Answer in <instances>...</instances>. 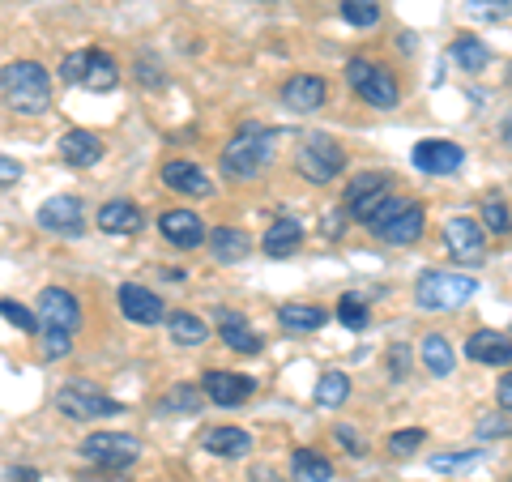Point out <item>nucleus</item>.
<instances>
[{"instance_id": "1", "label": "nucleus", "mask_w": 512, "mask_h": 482, "mask_svg": "<svg viewBox=\"0 0 512 482\" xmlns=\"http://www.w3.org/2000/svg\"><path fill=\"white\" fill-rule=\"evenodd\" d=\"M0 94L18 116H43L52 107V73L39 60H13L0 69Z\"/></svg>"}, {"instance_id": "2", "label": "nucleus", "mask_w": 512, "mask_h": 482, "mask_svg": "<svg viewBox=\"0 0 512 482\" xmlns=\"http://www.w3.org/2000/svg\"><path fill=\"white\" fill-rule=\"evenodd\" d=\"M274 150H278L274 128H239L227 146H222V171L231 180H252V175H261L274 163Z\"/></svg>"}, {"instance_id": "3", "label": "nucleus", "mask_w": 512, "mask_h": 482, "mask_svg": "<svg viewBox=\"0 0 512 482\" xmlns=\"http://www.w3.org/2000/svg\"><path fill=\"white\" fill-rule=\"evenodd\" d=\"M363 227L372 231L376 239H384L389 248H410V244H419L423 239L427 218H423V205L414 197H389L372 218L363 222Z\"/></svg>"}, {"instance_id": "4", "label": "nucleus", "mask_w": 512, "mask_h": 482, "mask_svg": "<svg viewBox=\"0 0 512 482\" xmlns=\"http://www.w3.org/2000/svg\"><path fill=\"white\" fill-rule=\"evenodd\" d=\"M478 282L470 273H448V269H423L414 282V303L423 312H453L461 303H470Z\"/></svg>"}, {"instance_id": "5", "label": "nucleus", "mask_w": 512, "mask_h": 482, "mask_svg": "<svg viewBox=\"0 0 512 482\" xmlns=\"http://www.w3.org/2000/svg\"><path fill=\"white\" fill-rule=\"evenodd\" d=\"M295 171L308 184H333L346 171V150L325 133H303L295 150Z\"/></svg>"}, {"instance_id": "6", "label": "nucleus", "mask_w": 512, "mask_h": 482, "mask_svg": "<svg viewBox=\"0 0 512 482\" xmlns=\"http://www.w3.org/2000/svg\"><path fill=\"white\" fill-rule=\"evenodd\" d=\"M60 82L86 86L94 94H107V90H116V82H120V64L111 60L107 52H99V47H82V52H69L60 60Z\"/></svg>"}, {"instance_id": "7", "label": "nucleus", "mask_w": 512, "mask_h": 482, "mask_svg": "<svg viewBox=\"0 0 512 482\" xmlns=\"http://www.w3.org/2000/svg\"><path fill=\"white\" fill-rule=\"evenodd\" d=\"M346 82L350 90L359 94L363 103H372L380 111H389L402 103V86H397V77L389 64H376V60H350L346 64Z\"/></svg>"}, {"instance_id": "8", "label": "nucleus", "mask_w": 512, "mask_h": 482, "mask_svg": "<svg viewBox=\"0 0 512 482\" xmlns=\"http://www.w3.org/2000/svg\"><path fill=\"white\" fill-rule=\"evenodd\" d=\"M56 410L64 414V419H116V414L124 410L116 397H107L103 389H94V384L86 380H73L64 384V389L56 393Z\"/></svg>"}, {"instance_id": "9", "label": "nucleus", "mask_w": 512, "mask_h": 482, "mask_svg": "<svg viewBox=\"0 0 512 482\" xmlns=\"http://www.w3.org/2000/svg\"><path fill=\"white\" fill-rule=\"evenodd\" d=\"M389 197H393V175L389 171H359L355 180L346 184V201L342 205H346L350 218L367 222Z\"/></svg>"}, {"instance_id": "10", "label": "nucleus", "mask_w": 512, "mask_h": 482, "mask_svg": "<svg viewBox=\"0 0 512 482\" xmlns=\"http://www.w3.org/2000/svg\"><path fill=\"white\" fill-rule=\"evenodd\" d=\"M137 453H141L137 436H120V431H94L82 444V461L99 465V470H128L137 461Z\"/></svg>"}, {"instance_id": "11", "label": "nucleus", "mask_w": 512, "mask_h": 482, "mask_svg": "<svg viewBox=\"0 0 512 482\" xmlns=\"http://www.w3.org/2000/svg\"><path fill=\"white\" fill-rule=\"evenodd\" d=\"M35 222L43 231H52V235H64V239H77L86 231V205L77 201V197H47L43 205H39V214H35Z\"/></svg>"}, {"instance_id": "12", "label": "nucleus", "mask_w": 512, "mask_h": 482, "mask_svg": "<svg viewBox=\"0 0 512 482\" xmlns=\"http://www.w3.org/2000/svg\"><path fill=\"white\" fill-rule=\"evenodd\" d=\"M35 316L43 320V329L77 333V325H82V303H77L73 291H64V286H47V291L39 295Z\"/></svg>"}, {"instance_id": "13", "label": "nucleus", "mask_w": 512, "mask_h": 482, "mask_svg": "<svg viewBox=\"0 0 512 482\" xmlns=\"http://www.w3.org/2000/svg\"><path fill=\"white\" fill-rule=\"evenodd\" d=\"M444 248L457 256L461 265H478L487 256V231L474 218H448L444 222Z\"/></svg>"}, {"instance_id": "14", "label": "nucleus", "mask_w": 512, "mask_h": 482, "mask_svg": "<svg viewBox=\"0 0 512 482\" xmlns=\"http://www.w3.org/2000/svg\"><path fill=\"white\" fill-rule=\"evenodd\" d=\"M329 103V82L316 73H295L291 82L282 86V107L286 111H299V116H312Z\"/></svg>"}, {"instance_id": "15", "label": "nucleus", "mask_w": 512, "mask_h": 482, "mask_svg": "<svg viewBox=\"0 0 512 482\" xmlns=\"http://www.w3.org/2000/svg\"><path fill=\"white\" fill-rule=\"evenodd\" d=\"M410 158H414V167L427 171V175H457L461 163H466V150H461L457 141L431 137V141H419V146L410 150Z\"/></svg>"}, {"instance_id": "16", "label": "nucleus", "mask_w": 512, "mask_h": 482, "mask_svg": "<svg viewBox=\"0 0 512 482\" xmlns=\"http://www.w3.org/2000/svg\"><path fill=\"white\" fill-rule=\"evenodd\" d=\"M201 393L210 397L214 406H222V410H227V406H244V401L256 393V380L239 376V372H218V367H214V372L201 376Z\"/></svg>"}, {"instance_id": "17", "label": "nucleus", "mask_w": 512, "mask_h": 482, "mask_svg": "<svg viewBox=\"0 0 512 482\" xmlns=\"http://www.w3.org/2000/svg\"><path fill=\"white\" fill-rule=\"evenodd\" d=\"M120 312L133 320V325H158L167 312H163V299H158L150 286H141V282H124L120 286Z\"/></svg>"}, {"instance_id": "18", "label": "nucleus", "mask_w": 512, "mask_h": 482, "mask_svg": "<svg viewBox=\"0 0 512 482\" xmlns=\"http://www.w3.org/2000/svg\"><path fill=\"white\" fill-rule=\"evenodd\" d=\"M466 359L483 367H512V337L495 329H474L466 342Z\"/></svg>"}, {"instance_id": "19", "label": "nucleus", "mask_w": 512, "mask_h": 482, "mask_svg": "<svg viewBox=\"0 0 512 482\" xmlns=\"http://www.w3.org/2000/svg\"><path fill=\"white\" fill-rule=\"evenodd\" d=\"M158 231H163L167 244L188 248V252L205 244V222L192 214V210H167L163 218H158Z\"/></svg>"}, {"instance_id": "20", "label": "nucleus", "mask_w": 512, "mask_h": 482, "mask_svg": "<svg viewBox=\"0 0 512 482\" xmlns=\"http://www.w3.org/2000/svg\"><path fill=\"white\" fill-rule=\"evenodd\" d=\"M218 333L231 350H239V355H261V346H265L261 333L248 325V316L235 312V308H218Z\"/></svg>"}, {"instance_id": "21", "label": "nucleus", "mask_w": 512, "mask_h": 482, "mask_svg": "<svg viewBox=\"0 0 512 482\" xmlns=\"http://www.w3.org/2000/svg\"><path fill=\"white\" fill-rule=\"evenodd\" d=\"M163 184L171 192H180V197H210L214 192L210 175H205L197 163H184V158H171V163L163 167Z\"/></svg>"}, {"instance_id": "22", "label": "nucleus", "mask_w": 512, "mask_h": 482, "mask_svg": "<svg viewBox=\"0 0 512 482\" xmlns=\"http://www.w3.org/2000/svg\"><path fill=\"white\" fill-rule=\"evenodd\" d=\"M60 158H64L69 167L86 171V167H94V163L103 158V137L86 133V128H73V133L60 137Z\"/></svg>"}, {"instance_id": "23", "label": "nucleus", "mask_w": 512, "mask_h": 482, "mask_svg": "<svg viewBox=\"0 0 512 482\" xmlns=\"http://www.w3.org/2000/svg\"><path fill=\"white\" fill-rule=\"evenodd\" d=\"M99 231L103 235H137L141 227H146V218H141V210L133 201H107L99 205Z\"/></svg>"}, {"instance_id": "24", "label": "nucleus", "mask_w": 512, "mask_h": 482, "mask_svg": "<svg viewBox=\"0 0 512 482\" xmlns=\"http://www.w3.org/2000/svg\"><path fill=\"white\" fill-rule=\"evenodd\" d=\"M448 56H453L457 69L470 73V77H478V73L491 69V47L478 39V35H457L453 43H448Z\"/></svg>"}, {"instance_id": "25", "label": "nucleus", "mask_w": 512, "mask_h": 482, "mask_svg": "<svg viewBox=\"0 0 512 482\" xmlns=\"http://www.w3.org/2000/svg\"><path fill=\"white\" fill-rule=\"evenodd\" d=\"M299 248H303V227L295 218H278L261 239V252L274 256V261H286V256H295Z\"/></svg>"}, {"instance_id": "26", "label": "nucleus", "mask_w": 512, "mask_h": 482, "mask_svg": "<svg viewBox=\"0 0 512 482\" xmlns=\"http://www.w3.org/2000/svg\"><path fill=\"white\" fill-rule=\"evenodd\" d=\"M205 444V453H214V457H248L252 453V436L244 427H210L201 436Z\"/></svg>"}, {"instance_id": "27", "label": "nucleus", "mask_w": 512, "mask_h": 482, "mask_svg": "<svg viewBox=\"0 0 512 482\" xmlns=\"http://www.w3.org/2000/svg\"><path fill=\"white\" fill-rule=\"evenodd\" d=\"M205 239H210L214 261H222V265H235V261H244V256L252 252V239L239 227H218L214 235H205Z\"/></svg>"}, {"instance_id": "28", "label": "nucleus", "mask_w": 512, "mask_h": 482, "mask_svg": "<svg viewBox=\"0 0 512 482\" xmlns=\"http://www.w3.org/2000/svg\"><path fill=\"white\" fill-rule=\"evenodd\" d=\"M419 359L427 367V376H453V363H457L453 346H448V337H440V333H427L423 337V342H419Z\"/></svg>"}, {"instance_id": "29", "label": "nucleus", "mask_w": 512, "mask_h": 482, "mask_svg": "<svg viewBox=\"0 0 512 482\" xmlns=\"http://www.w3.org/2000/svg\"><path fill=\"white\" fill-rule=\"evenodd\" d=\"M291 474L295 482H329L333 478V461L316 448H295L291 453Z\"/></svg>"}, {"instance_id": "30", "label": "nucleus", "mask_w": 512, "mask_h": 482, "mask_svg": "<svg viewBox=\"0 0 512 482\" xmlns=\"http://www.w3.org/2000/svg\"><path fill=\"white\" fill-rule=\"evenodd\" d=\"M278 325L291 333H316L325 325V308H316V303H286V308H278Z\"/></svg>"}, {"instance_id": "31", "label": "nucleus", "mask_w": 512, "mask_h": 482, "mask_svg": "<svg viewBox=\"0 0 512 482\" xmlns=\"http://www.w3.org/2000/svg\"><path fill=\"white\" fill-rule=\"evenodd\" d=\"M346 397H350V376L346 372H325L316 380V389H312V401L320 410H338Z\"/></svg>"}, {"instance_id": "32", "label": "nucleus", "mask_w": 512, "mask_h": 482, "mask_svg": "<svg viewBox=\"0 0 512 482\" xmlns=\"http://www.w3.org/2000/svg\"><path fill=\"white\" fill-rule=\"evenodd\" d=\"M167 329H171V342H180V346H205V337H210V325L192 312L167 316Z\"/></svg>"}, {"instance_id": "33", "label": "nucleus", "mask_w": 512, "mask_h": 482, "mask_svg": "<svg viewBox=\"0 0 512 482\" xmlns=\"http://www.w3.org/2000/svg\"><path fill=\"white\" fill-rule=\"evenodd\" d=\"M201 389H192V384H175V389L163 393V401H158V410L163 414H197L201 410Z\"/></svg>"}, {"instance_id": "34", "label": "nucleus", "mask_w": 512, "mask_h": 482, "mask_svg": "<svg viewBox=\"0 0 512 482\" xmlns=\"http://www.w3.org/2000/svg\"><path fill=\"white\" fill-rule=\"evenodd\" d=\"M338 320H342L350 333H359V329H367L372 312H367V303H363L359 295H342V299H338Z\"/></svg>"}, {"instance_id": "35", "label": "nucleus", "mask_w": 512, "mask_h": 482, "mask_svg": "<svg viewBox=\"0 0 512 482\" xmlns=\"http://www.w3.org/2000/svg\"><path fill=\"white\" fill-rule=\"evenodd\" d=\"M342 18L350 26H363V30H372L380 22V5L376 0H342Z\"/></svg>"}, {"instance_id": "36", "label": "nucleus", "mask_w": 512, "mask_h": 482, "mask_svg": "<svg viewBox=\"0 0 512 482\" xmlns=\"http://www.w3.org/2000/svg\"><path fill=\"white\" fill-rule=\"evenodd\" d=\"M419 444H427V431H423V427L393 431V436L384 440V448H389V457H410V453H419Z\"/></svg>"}, {"instance_id": "37", "label": "nucleus", "mask_w": 512, "mask_h": 482, "mask_svg": "<svg viewBox=\"0 0 512 482\" xmlns=\"http://www.w3.org/2000/svg\"><path fill=\"white\" fill-rule=\"evenodd\" d=\"M483 231H491V235H508L512 231V214H508V205L500 197L483 201Z\"/></svg>"}, {"instance_id": "38", "label": "nucleus", "mask_w": 512, "mask_h": 482, "mask_svg": "<svg viewBox=\"0 0 512 482\" xmlns=\"http://www.w3.org/2000/svg\"><path fill=\"white\" fill-rule=\"evenodd\" d=\"M0 316H5L9 325H18L22 333H39V316L18 299H0Z\"/></svg>"}, {"instance_id": "39", "label": "nucleus", "mask_w": 512, "mask_h": 482, "mask_svg": "<svg viewBox=\"0 0 512 482\" xmlns=\"http://www.w3.org/2000/svg\"><path fill=\"white\" fill-rule=\"evenodd\" d=\"M483 461V448H470V453H440L431 457V470L436 474H448V470H470V465Z\"/></svg>"}, {"instance_id": "40", "label": "nucleus", "mask_w": 512, "mask_h": 482, "mask_svg": "<svg viewBox=\"0 0 512 482\" xmlns=\"http://www.w3.org/2000/svg\"><path fill=\"white\" fill-rule=\"evenodd\" d=\"M73 350V333L60 329H43V359H64Z\"/></svg>"}, {"instance_id": "41", "label": "nucleus", "mask_w": 512, "mask_h": 482, "mask_svg": "<svg viewBox=\"0 0 512 482\" xmlns=\"http://www.w3.org/2000/svg\"><path fill=\"white\" fill-rule=\"evenodd\" d=\"M500 436H512V414H487V419H478V440H500Z\"/></svg>"}, {"instance_id": "42", "label": "nucleus", "mask_w": 512, "mask_h": 482, "mask_svg": "<svg viewBox=\"0 0 512 482\" xmlns=\"http://www.w3.org/2000/svg\"><path fill=\"white\" fill-rule=\"evenodd\" d=\"M470 13L474 18H487V22H504V18H512V0H474Z\"/></svg>"}, {"instance_id": "43", "label": "nucleus", "mask_w": 512, "mask_h": 482, "mask_svg": "<svg viewBox=\"0 0 512 482\" xmlns=\"http://www.w3.org/2000/svg\"><path fill=\"white\" fill-rule=\"evenodd\" d=\"M333 440H338V444L346 448V453H350V457H363V453H367V444H363V436H359V431H355V427H346V423H342L338 431H333Z\"/></svg>"}, {"instance_id": "44", "label": "nucleus", "mask_w": 512, "mask_h": 482, "mask_svg": "<svg viewBox=\"0 0 512 482\" xmlns=\"http://www.w3.org/2000/svg\"><path fill=\"white\" fill-rule=\"evenodd\" d=\"M389 372H393V380H406L410 376V350L406 346H393L389 350Z\"/></svg>"}, {"instance_id": "45", "label": "nucleus", "mask_w": 512, "mask_h": 482, "mask_svg": "<svg viewBox=\"0 0 512 482\" xmlns=\"http://www.w3.org/2000/svg\"><path fill=\"white\" fill-rule=\"evenodd\" d=\"M18 180H22V163L0 154V184H18Z\"/></svg>"}, {"instance_id": "46", "label": "nucleus", "mask_w": 512, "mask_h": 482, "mask_svg": "<svg viewBox=\"0 0 512 482\" xmlns=\"http://www.w3.org/2000/svg\"><path fill=\"white\" fill-rule=\"evenodd\" d=\"M495 401H500V410L512 414V372L500 376V389H495Z\"/></svg>"}, {"instance_id": "47", "label": "nucleus", "mask_w": 512, "mask_h": 482, "mask_svg": "<svg viewBox=\"0 0 512 482\" xmlns=\"http://www.w3.org/2000/svg\"><path fill=\"white\" fill-rule=\"evenodd\" d=\"M9 482H39V470H30V465H22V470H9Z\"/></svg>"}, {"instance_id": "48", "label": "nucleus", "mask_w": 512, "mask_h": 482, "mask_svg": "<svg viewBox=\"0 0 512 482\" xmlns=\"http://www.w3.org/2000/svg\"><path fill=\"white\" fill-rule=\"evenodd\" d=\"M500 137H504V146H508V154H512V111H508L504 124H500Z\"/></svg>"}, {"instance_id": "49", "label": "nucleus", "mask_w": 512, "mask_h": 482, "mask_svg": "<svg viewBox=\"0 0 512 482\" xmlns=\"http://www.w3.org/2000/svg\"><path fill=\"white\" fill-rule=\"evenodd\" d=\"M508 482H512V478H508Z\"/></svg>"}]
</instances>
